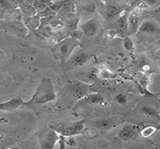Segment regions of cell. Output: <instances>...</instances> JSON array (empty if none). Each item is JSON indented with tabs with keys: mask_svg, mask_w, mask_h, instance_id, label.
Wrapping results in <instances>:
<instances>
[{
	"mask_svg": "<svg viewBox=\"0 0 160 149\" xmlns=\"http://www.w3.org/2000/svg\"><path fill=\"white\" fill-rule=\"evenodd\" d=\"M56 99V94L52 80L48 77H44L40 82L38 86L31 99L28 101L24 102L22 106L33 107L38 105L52 102Z\"/></svg>",
	"mask_w": 160,
	"mask_h": 149,
	"instance_id": "6da1fadb",
	"label": "cell"
},
{
	"mask_svg": "<svg viewBox=\"0 0 160 149\" xmlns=\"http://www.w3.org/2000/svg\"><path fill=\"white\" fill-rule=\"evenodd\" d=\"M85 124V120L77 121H62L51 124L49 127L61 136L64 137H72L80 134L83 131Z\"/></svg>",
	"mask_w": 160,
	"mask_h": 149,
	"instance_id": "7a4b0ae2",
	"label": "cell"
},
{
	"mask_svg": "<svg viewBox=\"0 0 160 149\" xmlns=\"http://www.w3.org/2000/svg\"><path fill=\"white\" fill-rule=\"evenodd\" d=\"M79 45V41L73 37L64 38L53 47L52 52L56 59L65 62L71 56L73 50Z\"/></svg>",
	"mask_w": 160,
	"mask_h": 149,
	"instance_id": "3957f363",
	"label": "cell"
},
{
	"mask_svg": "<svg viewBox=\"0 0 160 149\" xmlns=\"http://www.w3.org/2000/svg\"><path fill=\"white\" fill-rule=\"evenodd\" d=\"M50 127H44L38 132V138L40 147L43 149H52L59 140L60 136Z\"/></svg>",
	"mask_w": 160,
	"mask_h": 149,
	"instance_id": "277c9868",
	"label": "cell"
},
{
	"mask_svg": "<svg viewBox=\"0 0 160 149\" xmlns=\"http://www.w3.org/2000/svg\"><path fill=\"white\" fill-rule=\"evenodd\" d=\"M123 121H124V119L122 116H116L98 120L94 123V126L102 131H108L122 125Z\"/></svg>",
	"mask_w": 160,
	"mask_h": 149,
	"instance_id": "5b68a950",
	"label": "cell"
},
{
	"mask_svg": "<svg viewBox=\"0 0 160 149\" xmlns=\"http://www.w3.org/2000/svg\"><path fill=\"white\" fill-rule=\"evenodd\" d=\"M136 34L138 35H159L160 34V26L156 20H145L139 24Z\"/></svg>",
	"mask_w": 160,
	"mask_h": 149,
	"instance_id": "8992f818",
	"label": "cell"
},
{
	"mask_svg": "<svg viewBox=\"0 0 160 149\" xmlns=\"http://www.w3.org/2000/svg\"><path fill=\"white\" fill-rule=\"evenodd\" d=\"M80 30L84 35L88 38L94 37L100 30V25L96 20L90 19L80 25Z\"/></svg>",
	"mask_w": 160,
	"mask_h": 149,
	"instance_id": "52a82bcc",
	"label": "cell"
},
{
	"mask_svg": "<svg viewBox=\"0 0 160 149\" xmlns=\"http://www.w3.org/2000/svg\"><path fill=\"white\" fill-rule=\"evenodd\" d=\"M70 90L74 97L77 99H82L90 94L91 88L87 84L77 82L71 85Z\"/></svg>",
	"mask_w": 160,
	"mask_h": 149,
	"instance_id": "ba28073f",
	"label": "cell"
},
{
	"mask_svg": "<svg viewBox=\"0 0 160 149\" xmlns=\"http://www.w3.org/2000/svg\"><path fill=\"white\" fill-rule=\"evenodd\" d=\"M123 11L121 6L115 3H109L106 5L103 11V17L107 20H113L121 14Z\"/></svg>",
	"mask_w": 160,
	"mask_h": 149,
	"instance_id": "9c48e42d",
	"label": "cell"
},
{
	"mask_svg": "<svg viewBox=\"0 0 160 149\" xmlns=\"http://www.w3.org/2000/svg\"><path fill=\"white\" fill-rule=\"evenodd\" d=\"M137 136V130L134 125H126L118 132V137L122 140L128 141L133 139Z\"/></svg>",
	"mask_w": 160,
	"mask_h": 149,
	"instance_id": "30bf717a",
	"label": "cell"
},
{
	"mask_svg": "<svg viewBox=\"0 0 160 149\" xmlns=\"http://www.w3.org/2000/svg\"><path fill=\"white\" fill-rule=\"evenodd\" d=\"M25 101L20 98H14L7 102L0 104V110L3 111H14L18 110L20 106H23Z\"/></svg>",
	"mask_w": 160,
	"mask_h": 149,
	"instance_id": "8fae6325",
	"label": "cell"
},
{
	"mask_svg": "<svg viewBox=\"0 0 160 149\" xmlns=\"http://www.w3.org/2000/svg\"><path fill=\"white\" fill-rule=\"evenodd\" d=\"M139 26V15L136 11L130 12L128 15V28L131 33H136Z\"/></svg>",
	"mask_w": 160,
	"mask_h": 149,
	"instance_id": "7c38bea8",
	"label": "cell"
},
{
	"mask_svg": "<svg viewBox=\"0 0 160 149\" xmlns=\"http://www.w3.org/2000/svg\"><path fill=\"white\" fill-rule=\"evenodd\" d=\"M80 101V104H98L102 103L104 98L99 94H88Z\"/></svg>",
	"mask_w": 160,
	"mask_h": 149,
	"instance_id": "4fadbf2b",
	"label": "cell"
},
{
	"mask_svg": "<svg viewBox=\"0 0 160 149\" xmlns=\"http://www.w3.org/2000/svg\"><path fill=\"white\" fill-rule=\"evenodd\" d=\"M91 58V55L88 53H79L72 59V63L75 66H82L85 64Z\"/></svg>",
	"mask_w": 160,
	"mask_h": 149,
	"instance_id": "5bb4252c",
	"label": "cell"
},
{
	"mask_svg": "<svg viewBox=\"0 0 160 149\" xmlns=\"http://www.w3.org/2000/svg\"><path fill=\"white\" fill-rule=\"evenodd\" d=\"M115 26L117 31L120 32H123L128 28V16L123 15L118 19L115 23Z\"/></svg>",
	"mask_w": 160,
	"mask_h": 149,
	"instance_id": "9a60e30c",
	"label": "cell"
},
{
	"mask_svg": "<svg viewBox=\"0 0 160 149\" xmlns=\"http://www.w3.org/2000/svg\"><path fill=\"white\" fill-rule=\"evenodd\" d=\"M68 1V0H61V1L56 2V3H52V5H50L49 8H50L54 12L56 13L59 12V11H61V10L63 8V7L64 6V5H65Z\"/></svg>",
	"mask_w": 160,
	"mask_h": 149,
	"instance_id": "2e32d148",
	"label": "cell"
},
{
	"mask_svg": "<svg viewBox=\"0 0 160 149\" xmlns=\"http://www.w3.org/2000/svg\"><path fill=\"white\" fill-rule=\"evenodd\" d=\"M141 111H142V113H144V115L151 116V117H158V116H159L158 112L156 111L153 108L150 107V106H142V107L141 108Z\"/></svg>",
	"mask_w": 160,
	"mask_h": 149,
	"instance_id": "e0dca14e",
	"label": "cell"
},
{
	"mask_svg": "<svg viewBox=\"0 0 160 149\" xmlns=\"http://www.w3.org/2000/svg\"><path fill=\"white\" fill-rule=\"evenodd\" d=\"M56 14V12H54L50 8H46L44 10L40 11L38 14V16L40 18H52Z\"/></svg>",
	"mask_w": 160,
	"mask_h": 149,
	"instance_id": "ac0fdd59",
	"label": "cell"
},
{
	"mask_svg": "<svg viewBox=\"0 0 160 149\" xmlns=\"http://www.w3.org/2000/svg\"><path fill=\"white\" fill-rule=\"evenodd\" d=\"M156 132V128L153 127H147L144 128L143 131L141 132V134L143 137L144 138H148V137L150 136L151 135H153Z\"/></svg>",
	"mask_w": 160,
	"mask_h": 149,
	"instance_id": "d6986e66",
	"label": "cell"
},
{
	"mask_svg": "<svg viewBox=\"0 0 160 149\" xmlns=\"http://www.w3.org/2000/svg\"><path fill=\"white\" fill-rule=\"evenodd\" d=\"M123 45H124L125 49H127V50H130V49H132L133 48V42L132 40H131V38L129 37H126L124 38Z\"/></svg>",
	"mask_w": 160,
	"mask_h": 149,
	"instance_id": "ffe728a7",
	"label": "cell"
},
{
	"mask_svg": "<svg viewBox=\"0 0 160 149\" xmlns=\"http://www.w3.org/2000/svg\"><path fill=\"white\" fill-rule=\"evenodd\" d=\"M115 100L120 104H124L127 102V97L123 94H119L118 95H117V97H115Z\"/></svg>",
	"mask_w": 160,
	"mask_h": 149,
	"instance_id": "44dd1931",
	"label": "cell"
},
{
	"mask_svg": "<svg viewBox=\"0 0 160 149\" xmlns=\"http://www.w3.org/2000/svg\"><path fill=\"white\" fill-rule=\"evenodd\" d=\"M144 1L146 5H150V6H155L160 3V0H144Z\"/></svg>",
	"mask_w": 160,
	"mask_h": 149,
	"instance_id": "7402d4cb",
	"label": "cell"
},
{
	"mask_svg": "<svg viewBox=\"0 0 160 149\" xmlns=\"http://www.w3.org/2000/svg\"><path fill=\"white\" fill-rule=\"evenodd\" d=\"M154 16L157 18V22L160 23V8L154 11Z\"/></svg>",
	"mask_w": 160,
	"mask_h": 149,
	"instance_id": "603a6c76",
	"label": "cell"
},
{
	"mask_svg": "<svg viewBox=\"0 0 160 149\" xmlns=\"http://www.w3.org/2000/svg\"><path fill=\"white\" fill-rule=\"evenodd\" d=\"M37 1L42 4H43V5H52V0H37Z\"/></svg>",
	"mask_w": 160,
	"mask_h": 149,
	"instance_id": "cb8c5ba5",
	"label": "cell"
},
{
	"mask_svg": "<svg viewBox=\"0 0 160 149\" xmlns=\"http://www.w3.org/2000/svg\"><path fill=\"white\" fill-rule=\"evenodd\" d=\"M13 1H16L18 2V3H23V0H13Z\"/></svg>",
	"mask_w": 160,
	"mask_h": 149,
	"instance_id": "d4e9b609",
	"label": "cell"
},
{
	"mask_svg": "<svg viewBox=\"0 0 160 149\" xmlns=\"http://www.w3.org/2000/svg\"><path fill=\"white\" fill-rule=\"evenodd\" d=\"M102 1H103V2H106V3H107V2L109 1V0H102Z\"/></svg>",
	"mask_w": 160,
	"mask_h": 149,
	"instance_id": "484cf974",
	"label": "cell"
}]
</instances>
